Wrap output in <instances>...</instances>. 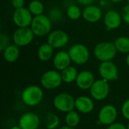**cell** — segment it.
I'll list each match as a JSON object with an SVG mask.
<instances>
[{"mask_svg":"<svg viewBox=\"0 0 129 129\" xmlns=\"http://www.w3.org/2000/svg\"><path fill=\"white\" fill-rule=\"evenodd\" d=\"M42 89L38 85H29L24 88L21 94V100L24 104L29 107H36L43 100Z\"/></svg>","mask_w":129,"mask_h":129,"instance_id":"obj_1","label":"cell"},{"mask_svg":"<svg viewBox=\"0 0 129 129\" xmlns=\"http://www.w3.org/2000/svg\"><path fill=\"white\" fill-rule=\"evenodd\" d=\"M116 52L114 42H99L94 48V55L101 62L112 60L116 57Z\"/></svg>","mask_w":129,"mask_h":129,"instance_id":"obj_2","label":"cell"},{"mask_svg":"<svg viewBox=\"0 0 129 129\" xmlns=\"http://www.w3.org/2000/svg\"><path fill=\"white\" fill-rule=\"evenodd\" d=\"M51 20L48 16L41 14L35 16L30 25V28L33 30L35 36L42 37L48 35L51 31Z\"/></svg>","mask_w":129,"mask_h":129,"instance_id":"obj_3","label":"cell"},{"mask_svg":"<svg viewBox=\"0 0 129 129\" xmlns=\"http://www.w3.org/2000/svg\"><path fill=\"white\" fill-rule=\"evenodd\" d=\"M68 53L71 60L77 65H83L88 62L90 57V52L87 46L82 44H75L72 45Z\"/></svg>","mask_w":129,"mask_h":129,"instance_id":"obj_4","label":"cell"},{"mask_svg":"<svg viewBox=\"0 0 129 129\" xmlns=\"http://www.w3.org/2000/svg\"><path fill=\"white\" fill-rule=\"evenodd\" d=\"M53 104L58 111L68 113L75 108V99L70 94L62 92L54 97Z\"/></svg>","mask_w":129,"mask_h":129,"instance_id":"obj_5","label":"cell"},{"mask_svg":"<svg viewBox=\"0 0 129 129\" xmlns=\"http://www.w3.org/2000/svg\"><path fill=\"white\" fill-rule=\"evenodd\" d=\"M41 85L43 88L48 90H53L59 88L62 82L63 79L61 77L60 73L57 70H48L44 73L41 77Z\"/></svg>","mask_w":129,"mask_h":129,"instance_id":"obj_6","label":"cell"},{"mask_svg":"<svg viewBox=\"0 0 129 129\" xmlns=\"http://www.w3.org/2000/svg\"><path fill=\"white\" fill-rule=\"evenodd\" d=\"M110 85L109 82L101 79L95 80L94 84L90 88V94L93 99L101 101L106 99L110 94Z\"/></svg>","mask_w":129,"mask_h":129,"instance_id":"obj_7","label":"cell"},{"mask_svg":"<svg viewBox=\"0 0 129 129\" xmlns=\"http://www.w3.org/2000/svg\"><path fill=\"white\" fill-rule=\"evenodd\" d=\"M118 116V111L113 104H106L101 107L98 113V125H110L114 122Z\"/></svg>","mask_w":129,"mask_h":129,"instance_id":"obj_8","label":"cell"},{"mask_svg":"<svg viewBox=\"0 0 129 129\" xmlns=\"http://www.w3.org/2000/svg\"><path fill=\"white\" fill-rule=\"evenodd\" d=\"M34 33L30 27H18L13 33L14 44L19 47L26 46L29 45L33 39Z\"/></svg>","mask_w":129,"mask_h":129,"instance_id":"obj_9","label":"cell"},{"mask_svg":"<svg viewBox=\"0 0 129 129\" xmlns=\"http://www.w3.org/2000/svg\"><path fill=\"white\" fill-rule=\"evenodd\" d=\"M98 72L101 79L108 82L117 80L119 78L118 68L112 60L101 62L98 68Z\"/></svg>","mask_w":129,"mask_h":129,"instance_id":"obj_10","label":"cell"},{"mask_svg":"<svg viewBox=\"0 0 129 129\" xmlns=\"http://www.w3.org/2000/svg\"><path fill=\"white\" fill-rule=\"evenodd\" d=\"M33 19V17H32L31 12L28 8L24 7L15 9L12 15L13 22L17 27L30 26Z\"/></svg>","mask_w":129,"mask_h":129,"instance_id":"obj_11","label":"cell"},{"mask_svg":"<svg viewBox=\"0 0 129 129\" xmlns=\"http://www.w3.org/2000/svg\"><path fill=\"white\" fill-rule=\"evenodd\" d=\"M47 42L54 48H60L66 46L69 42L68 34L61 29H55L48 35Z\"/></svg>","mask_w":129,"mask_h":129,"instance_id":"obj_12","label":"cell"},{"mask_svg":"<svg viewBox=\"0 0 129 129\" xmlns=\"http://www.w3.org/2000/svg\"><path fill=\"white\" fill-rule=\"evenodd\" d=\"M40 125L39 116L34 113H25L19 119L18 125L22 129H38Z\"/></svg>","mask_w":129,"mask_h":129,"instance_id":"obj_13","label":"cell"},{"mask_svg":"<svg viewBox=\"0 0 129 129\" xmlns=\"http://www.w3.org/2000/svg\"><path fill=\"white\" fill-rule=\"evenodd\" d=\"M122 20V14L113 9L107 11L104 17V23L107 30H112L119 27Z\"/></svg>","mask_w":129,"mask_h":129,"instance_id":"obj_14","label":"cell"},{"mask_svg":"<svg viewBox=\"0 0 129 129\" xmlns=\"http://www.w3.org/2000/svg\"><path fill=\"white\" fill-rule=\"evenodd\" d=\"M95 82L94 74L89 70H82L79 73L76 80L77 87L81 90H90Z\"/></svg>","mask_w":129,"mask_h":129,"instance_id":"obj_15","label":"cell"},{"mask_svg":"<svg viewBox=\"0 0 129 129\" xmlns=\"http://www.w3.org/2000/svg\"><path fill=\"white\" fill-rule=\"evenodd\" d=\"M75 108L81 113L88 114L94 108L93 100L87 96H79L75 99Z\"/></svg>","mask_w":129,"mask_h":129,"instance_id":"obj_16","label":"cell"},{"mask_svg":"<svg viewBox=\"0 0 129 129\" xmlns=\"http://www.w3.org/2000/svg\"><path fill=\"white\" fill-rule=\"evenodd\" d=\"M103 16L101 9L96 5H91L85 6L82 11V17L89 23L98 22Z\"/></svg>","mask_w":129,"mask_h":129,"instance_id":"obj_17","label":"cell"},{"mask_svg":"<svg viewBox=\"0 0 129 129\" xmlns=\"http://www.w3.org/2000/svg\"><path fill=\"white\" fill-rule=\"evenodd\" d=\"M72 62L68 51H60L57 52L53 58V65L57 70L62 71L69 66Z\"/></svg>","mask_w":129,"mask_h":129,"instance_id":"obj_18","label":"cell"},{"mask_svg":"<svg viewBox=\"0 0 129 129\" xmlns=\"http://www.w3.org/2000/svg\"><path fill=\"white\" fill-rule=\"evenodd\" d=\"M2 53L3 57L7 62L14 63L18 59L20 55L19 46L16 45L15 44L10 45L2 51Z\"/></svg>","mask_w":129,"mask_h":129,"instance_id":"obj_19","label":"cell"},{"mask_svg":"<svg viewBox=\"0 0 129 129\" xmlns=\"http://www.w3.org/2000/svg\"><path fill=\"white\" fill-rule=\"evenodd\" d=\"M53 53H54V48L51 47L47 42V43H44V44L41 45L39 47L38 51H37V55H38L39 59L41 61L46 62L52 57Z\"/></svg>","mask_w":129,"mask_h":129,"instance_id":"obj_20","label":"cell"},{"mask_svg":"<svg viewBox=\"0 0 129 129\" xmlns=\"http://www.w3.org/2000/svg\"><path fill=\"white\" fill-rule=\"evenodd\" d=\"M61 77L63 79V82L65 83H72L73 82H76V78L78 76V71L76 67L73 66H69L63 70L60 71Z\"/></svg>","mask_w":129,"mask_h":129,"instance_id":"obj_21","label":"cell"},{"mask_svg":"<svg viewBox=\"0 0 129 129\" xmlns=\"http://www.w3.org/2000/svg\"><path fill=\"white\" fill-rule=\"evenodd\" d=\"M114 45L117 51L122 54H129V38L127 36H120L117 38Z\"/></svg>","mask_w":129,"mask_h":129,"instance_id":"obj_22","label":"cell"},{"mask_svg":"<svg viewBox=\"0 0 129 129\" xmlns=\"http://www.w3.org/2000/svg\"><path fill=\"white\" fill-rule=\"evenodd\" d=\"M65 122L66 125L73 128H76L79 125L80 122V116L78 112L73 110H71L68 113H67V115L65 116Z\"/></svg>","mask_w":129,"mask_h":129,"instance_id":"obj_23","label":"cell"},{"mask_svg":"<svg viewBox=\"0 0 129 129\" xmlns=\"http://www.w3.org/2000/svg\"><path fill=\"white\" fill-rule=\"evenodd\" d=\"M28 9L32 14L38 16L43 14L44 5L42 2L39 0H32L28 5Z\"/></svg>","mask_w":129,"mask_h":129,"instance_id":"obj_24","label":"cell"},{"mask_svg":"<svg viewBox=\"0 0 129 129\" xmlns=\"http://www.w3.org/2000/svg\"><path fill=\"white\" fill-rule=\"evenodd\" d=\"M46 128L56 129L60 124V119L56 114L49 113L46 116Z\"/></svg>","mask_w":129,"mask_h":129,"instance_id":"obj_25","label":"cell"},{"mask_svg":"<svg viewBox=\"0 0 129 129\" xmlns=\"http://www.w3.org/2000/svg\"><path fill=\"white\" fill-rule=\"evenodd\" d=\"M67 15L70 20H78L81 16H82V11H81L79 6L76 5H72L69 6L67 8Z\"/></svg>","mask_w":129,"mask_h":129,"instance_id":"obj_26","label":"cell"},{"mask_svg":"<svg viewBox=\"0 0 129 129\" xmlns=\"http://www.w3.org/2000/svg\"><path fill=\"white\" fill-rule=\"evenodd\" d=\"M48 17L51 21L59 22L63 19V14L61 11L57 8H53L49 11Z\"/></svg>","mask_w":129,"mask_h":129,"instance_id":"obj_27","label":"cell"},{"mask_svg":"<svg viewBox=\"0 0 129 129\" xmlns=\"http://www.w3.org/2000/svg\"><path fill=\"white\" fill-rule=\"evenodd\" d=\"M10 45L9 37L5 33H0V51L2 52Z\"/></svg>","mask_w":129,"mask_h":129,"instance_id":"obj_28","label":"cell"},{"mask_svg":"<svg viewBox=\"0 0 129 129\" xmlns=\"http://www.w3.org/2000/svg\"><path fill=\"white\" fill-rule=\"evenodd\" d=\"M122 114L125 119L129 121V98L123 103L122 106Z\"/></svg>","mask_w":129,"mask_h":129,"instance_id":"obj_29","label":"cell"},{"mask_svg":"<svg viewBox=\"0 0 129 129\" xmlns=\"http://www.w3.org/2000/svg\"><path fill=\"white\" fill-rule=\"evenodd\" d=\"M122 17L125 23L129 25V5H125L122 10Z\"/></svg>","mask_w":129,"mask_h":129,"instance_id":"obj_30","label":"cell"},{"mask_svg":"<svg viewBox=\"0 0 129 129\" xmlns=\"http://www.w3.org/2000/svg\"><path fill=\"white\" fill-rule=\"evenodd\" d=\"M107 129H127V126L121 122H114L108 125Z\"/></svg>","mask_w":129,"mask_h":129,"instance_id":"obj_31","label":"cell"},{"mask_svg":"<svg viewBox=\"0 0 129 129\" xmlns=\"http://www.w3.org/2000/svg\"><path fill=\"white\" fill-rule=\"evenodd\" d=\"M24 4H25L24 0H11V5L15 9L23 8Z\"/></svg>","mask_w":129,"mask_h":129,"instance_id":"obj_32","label":"cell"},{"mask_svg":"<svg viewBox=\"0 0 129 129\" xmlns=\"http://www.w3.org/2000/svg\"><path fill=\"white\" fill-rule=\"evenodd\" d=\"M77 2L82 5L84 6H88V5H93V3L94 2L95 0H76Z\"/></svg>","mask_w":129,"mask_h":129,"instance_id":"obj_33","label":"cell"},{"mask_svg":"<svg viewBox=\"0 0 129 129\" xmlns=\"http://www.w3.org/2000/svg\"><path fill=\"white\" fill-rule=\"evenodd\" d=\"M57 129H76V128H73V127H70V126H68V125H64V126H62L60 128Z\"/></svg>","mask_w":129,"mask_h":129,"instance_id":"obj_34","label":"cell"},{"mask_svg":"<svg viewBox=\"0 0 129 129\" xmlns=\"http://www.w3.org/2000/svg\"><path fill=\"white\" fill-rule=\"evenodd\" d=\"M125 62H126V64L127 66L129 67V54H128L127 57H126V59H125Z\"/></svg>","mask_w":129,"mask_h":129,"instance_id":"obj_35","label":"cell"},{"mask_svg":"<svg viewBox=\"0 0 129 129\" xmlns=\"http://www.w3.org/2000/svg\"><path fill=\"white\" fill-rule=\"evenodd\" d=\"M110 1L112 2H114V3H119V2H123L124 0H110Z\"/></svg>","mask_w":129,"mask_h":129,"instance_id":"obj_36","label":"cell"},{"mask_svg":"<svg viewBox=\"0 0 129 129\" xmlns=\"http://www.w3.org/2000/svg\"><path fill=\"white\" fill-rule=\"evenodd\" d=\"M10 129H22L19 125H15V126H13V127H11Z\"/></svg>","mask_w":129,"mask_h":129,"instance_id":"obj_37","label":"cell"},{"mask_svg":"<svg viewBox=\"0 0 129 129\" xmlns=\"http://www.w3.org/2000/svg\"><path fill=\"white\" fill-rule=\"evenodd\" d=\"M127 129H129V122L128 123V125H127Z\"/></svg>","mask_w":129,"mask_h":129,"instance_id":"obj_38","label":"cell"},{"mask_svg":"<svg viewBox=\"0 0 129 129\" xmlns=\"http://www.w3.org/2000/svg\"><path fill=\"white\" fill-rule=\"evenodd\" d=\"M127 1H128V4L129 5V0H127Z\"/></svg>","mask_w":129,"mask_h":129,"instance_id":"obj_39","label":"cell"}]
</instances>
